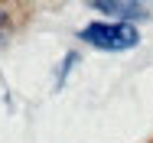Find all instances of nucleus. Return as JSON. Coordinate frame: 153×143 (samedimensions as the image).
Wrapping results in <instances>:
<instances>
[{
    "instance_id": "1",
    "label": "nucleus",
    "mask_w": 153,
    "mask_h": 143,
    "mask_svg": "<svg viewBox=\"0 0 153 143\" xmlns=\"http://www.w3.org/2000/svg\"><path fill=\"white\" fill-rule=\"evenodd\" d=\"M82 39L91 42V46H101V49H127V46L137 42V33L130 26H104V23H94V26H88L82 33Z\"/></svg>"
},
{
    "instance_id": "2",
    "label": "nucleus",
    "mask_w": 153,
    "mask_h": 143,
    "mask_svg": "<svg viewBox=\"0 0 153 143\" xmlns=\"http://www.w3.org/2000/svg\"><path fill=\"white\" fill-rule=\"evenodd\" d=\"M91 7L94 10H108L111 16H143V13H147V7H140V3H108V0H94Z\"/></svg>"
},
{
    "instance_id": "3",
    "label": "nucleus",
    "mask_w": 153,
    "mask_h": 143,
    "mask_svg": "<svg viewBox=\"0 0 153 143\" xmlns=\"http://www.w3.org/2000/svg\"><path fill=\"white\" fill-rule=\"evenodd\" d=\"M7 33H10V20H7V13L0 10V46H3V39H7Z\"/></svg>"
}]
</instances>
